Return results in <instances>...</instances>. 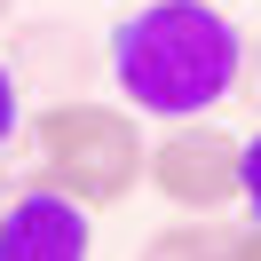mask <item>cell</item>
Returning a JSON list of instances; mask_svg holds the SVG:
<instances>
[{"mask_svg":"<svg viewBox=\"0 0 261 261\" xmlns=\"http://www.w3.org/2000/svg\"><path fill=\"white\" fill-rule=\"evenodd\" d=\"M103 71L119 80V103L135 119H206L214 103L238 95L245 80V40L214 0H143L119 16Z\"/></svg>","mask_w":261,"mask_h":261,"instance_id":"obj_1","label":"cell"},{"mask_svg":"<svg viewBox=\"0 0 261 261\" xmlns=\"http://www.w3.org/2000/svg\"><path fill=\"white\" fill-rule=\"evenodd\" d=\"M32 135V159H40V190L71 198V206L103 214V206H127L143 190V127H135L127 103H103V95H64V103H40L24 119Z\"/></svg>","mask_w":261,"mask_h":261,"instance_id":"obj_2","label":"cell"},{"mask_svg":"<svg viewBox=\"0 0 261 261\" xmlns=\"http://www.w3.org/2000/svg\"><path fill=\"white\" fill-rule=\"evenodd\" d=\"M238 159H245V143L229 127L174 119L143 159V190L166 198L174 214H229L238 206Z\"/></svg>","mask_w":261,"mask_h":261,"instance_id":"obj_3","label":"cell"},{"mask_svg":"<svg viewBox=\"0 0 261 261\" xmlns=\"http://www.w3.org/2000/svg\"><path fill=\"white\" fill-rule=\"evenodd\" d=\"M95 253V214L56 190H16L0 206V261H87Z\"/></svg>","mask_w":261,"mask_h":261,"instance_id":"obj_4","label":"cell"},{"mask_svg":"<svg viewBox=\"0 0 261 261\" xmlns=\"http://www.w3.org/2000/svg\"><path fill=\"white\" fill-rule=\"evenodd\" d=\"M8 71H16V87H40V103H64V95H87V80L103 71V56L87 48L80 32L32 24V32H16V48H8Z\"/></svg>","mask_w":261,"mask_h":261,"instance_id":"obj_5","label":"cell"},{"mask_svg":"<svg viewBox=\"0 0 261 261\" xmlns=\"http://www.w3.org/2000/svg\"><path fill=\"white\" fill-rule=\"evenodd\" d=\"M135 261H229V222L222 214H174L166 229H150Z\"/></svg>","mask_w":261,"mask_h":261,"instance_id":"obj_6","label":"cell"},{"mask_svg":"<svg viewBox=\"0 0 261 261\" xmlns=\"http://www.w3.org/2000/svg\"><path fill=\"white\" fill-rule=\"evenodd\" d=\"M24 135V87H16V71H8V56H0V150Z\"/></svg>","mask_w":261,"mask_h":261,"instance_id":"obj_7","label":"cell"},{"mask_svg":"<svg viewBox=\"0 0 261 261\" xmlns=\"http://www.w3.org/2000/svg\"><path fill=\"white\" fill-rule=\"evenodd\" d=\"M238 206H253V222H261V127H253V143L238 159Z\"/></svg>","mask_w":261,"mask_h":261,"instance_id":"obj_8","label":"cell"},{"mask_svg":"<svg viewBox=\"0 0 261 261\" xmlns=\"http://www.w3.org/2000/svg\"><path fill=\"white\" fill-rule=\"evenodd\" d=\"M229 261H261V222H245V229H229Z\"/></svg>","mask_w":261,"mask_h":261,"instance_id":"obj_9","label":"cell"},{"mask_svg":"<svg viewBox=\"0 0 261 261\" xmlns=\"http://www.w3.org/2000/svg\"><path fill=\"white\" fill-rule=\"evenodd\" d=\"M238 87H253V95H261V48H253V71H245V80Z\"/></svg>","mask_w":261,"mask_h":261,"instance_id":"obj_10","label":"cell"},{"mask_svg":"<svg viewBox=\"0 0 261 261\" xmlns=\"http://www.w3.org/2000/svg\"><path fill=\"white\" fill-rule=\"evenodd\" d=\"M8 16H16V0H0V24H8Z\"/></svg>","mask_w":261,"mask_h":261,"instance_id":"obj_11","label":"cell"},{"mask_svg":"<svg viewBox=\"0 0 261 261\" xmlns=\"http://www.w3.org/2000/svg\"><path fill=\"white\" fill-rule=\"evenodd\" d=\"M0 206H8V182H0Z\"/></svg>","mask_w":261,"mask_h":261,"instance_id":"obj_12","label":"cell"}]
</instances>
